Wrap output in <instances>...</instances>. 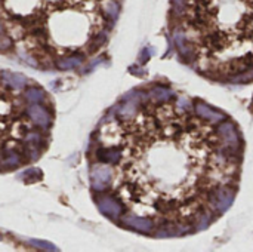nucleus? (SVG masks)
<instances>
[{
	"label": "nucleus",
	"mask_w": 253,
	"mask_h": 252,
	"mask_svg": "<svg viewBox=\"0 0 253 252\" xmlns=\"http://www.w3.org/2000/svg\"><path fill=\"white\" fill-rule=\"evenodd\" d=\"M25 111H27L28 117L33 120V123L43 128V129H46L52 122V117H50L49 111L40 104H28Z\"/></svg>",
	"instance_id": "3"
},
{
	"label": "nucleus",
	"mask_w": 253,
	"mask_h": 252,
	"mask_svg": "<svg viewBox=\"0 0 253 252\" xmlns=\"http://www.w3.org/2000/svg\"><path fill=\"white\" fill-rule=\"evenodd\" d=\"M82 56L80 55H64L59 59H56V65L62 70L65 68H73L74 65H79L82 62Z\"/></svg>",
	"instance_id": "5"
},
{
	"label": "nucleus",
	"mask_w": 253,
	"mask_h": 252,
	"mask_svg": "<svg viewBox=\"0 0 253 252\" xmlns=\"http://www.w3.org/2000/svg\"><path fill=\"white\" fill-rule=\"evenodd\" d=\"M30 244H33V247H39L42 250H49V251H56V248L49 244V242H44V241H39V239H31Z\"/></svg>",
	"instance_id": "7"
},
{
	"label": "nucleus",
	"mask_w": 253,
	"mask_h": 252,
	"mask_svg": "<svg viewBox=\"0 0 253 252\" xmlns=\"http://www.w3.org/2000/svg\"><path fill=\"white\" fill-rule=\"evenodd\" d=\"M98 162L132 218L191 227L236 190L240 159L219 126L172 101L138 105L102 129Z\"/></svg>",
	"instance_id": "1"
},
{
	"label": "nucleus",
	"mask_w": 253,
	"mask_h": 252,
	"mask_svg": "<svg viewBox=\"0 0 253 252\" xmlns=\"http://www.w3.org/2000/svg\"><path fill=\"white\" fill-rule=\"evenodd\" d=\"M179 43L206 76L228 79L253 68V0H184Z\"/></svg>",
	"instance_id": "2"
},
{
	"label": "nucleus",
	"mask_w": 253,
	"mask_h": 252,
	"mask_svg": "<svg viewBox=\"0 0 253 252\" xmlns=\"http://www.w3.org/2000/svg\"><path fill=\"white\" fill-rule=\"evenodd\" d=\"M0 79L3 83H6L7 86H10L15 91H21L24 89V86L27 85V79L22 74L18 73H10V71H0Z\"/></svg>",
	"instance_id": "4"
},
{
	"label": "nucleus",
	"mask_w": 253,
	"mask_h": 252,
	"mask_svg": "<svg viewBox=\"0 0 253 252\" xmlns=\"http://www.w3.org/2000/svg\"><path fill=\"white\" fill-rule=\"evenodd\" d=\"M3 34H6V33H4V28H3V25H1V22H0V37H1Z\"/></svg>",
	"instance_id": "8"
},
{
	"label": "nucleus",
	"mask_w": 253,
	"mask_h": 252,
	"mask_svg": "<svg viewBox=\"0 0 253 252\" xmlns=\"http://www.w3.org/2000/svg\"><path fill=\"white\" fill-rule=\"evenodd\" d=\"M24 98L27 102L30 104H40L42 101L46 100V95L42 89L39 88H31V89H27L25 94H24Z\"/></svg>",
	"instance_id": "6"
}]
</instances>
